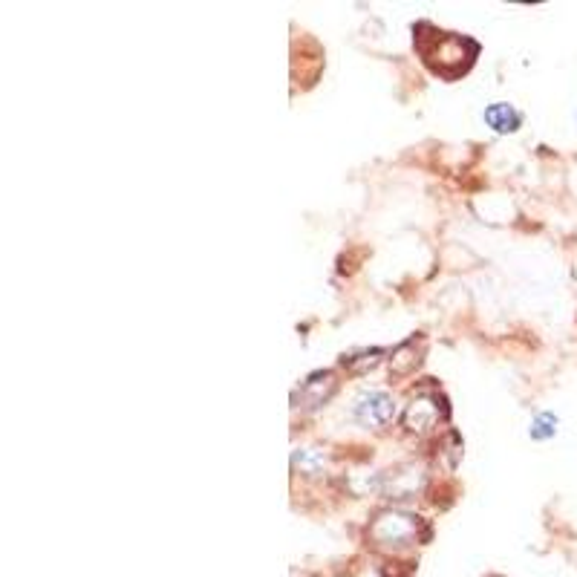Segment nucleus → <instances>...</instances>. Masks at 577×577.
I'll list each match as a JSON object with an SVG mask.
<instances>
[{
  "instance_id": "f257e3e1",
  "label": "nucleus",
  "mask_w": 577,
  "mask_h": 577,
  "mask_svg": "<svg viewBox=\"0 0 577 577\" xmlns=\"http://www.w3.org/2000/svg\"><path fill=\"white\" fill-rule=\"evenodd\" d=\"M396 416V404L387 393L381 390H370V393H361L358 402H355V419L367 427H384L393 422Z\"/></svg>"
},
{
  "instance_id": "f03ea898",
  "label": "nucleus",
  "mask_w": 577,
  "mask_h": 577,
  "mask_svg": "<svg viewBox=\"0 0 577 577\" xmlns=\"http://www.w3.org/2000/svg\"><path fill=\"white\" fill-rule=\"evenodd\" d=\"M413 531H416V523H413V517H404V514H384V517H378V523L373 526V537H376L378 543H387V546H402L407 543L410 537H413Z\"/></svg>"
},
{
  "instance_id": "7ed1b4c3",
  "label": "nucleus",
  "mask_w": 577,
  "mask_h": 577,
  "mask_svg": "<svg viewBox=\"0 0 577 577\" xmlns=\"http://www.w3.org/2000/svg\"><path fill=\"white\" fill-rule=\"evenodd\" d=\"M485 122L494 127L497 133H514L520 122H523V116L511 107V104H491L488 110H485Z\"/></svg>"
},
{
  "instance_id": "20e7f679",
  "label": "nucleus",
  "mask_w": 577,
  "mask_h": 577,
  "mask_svg": "<svg viewBox=\"0 0 577 577\" xmlns=\"http://www.w3.org/2000/svg\"><path fill=\"white\" fill-rule=\"evenodd\" d=\"M436 419H439V407L430 402V399H416V402L410 404V410H407V427L410 430H430V427L436 425Z\"/></svg>"
},
{
  "instance_id": "39448f33",
  "label": "nucleus",
  "mask_w": 577,
  "mask_h": 577,
  "mask_svg": "<svg viewBox=\"0 0 577 577\" xmlns=\"http://www.w3.org/2000/svg\"><path fill=\"white\" fill-rule=\"evenodd\" d=\"M554 430H557V419H554L552 413H540L537 419H534V425H531V439H552Z\"/></svg>"
},
{
  "instance_id": "423d86ee",
  "label": "nucleus",
  "mask_w": 577,
  "mask_h": 577,
  "mask_svg": "<svg viewBox=\"0 0 577 577\" xmlns=\"http://www.w3.org/2000/svg\"><path fill=\"white\" fill-rule=\"evenodd\" d=\"M321 465H324V459H321L318 453L312 451L295 453V468H301L303 474H315V471H321Z\"/></svg>"
}]
</instances>
